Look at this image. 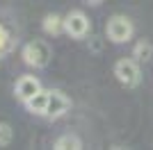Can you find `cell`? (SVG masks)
I'll use <instances>...</instances> for the list:
<instances>
[{
	"mask_svg": "<svg viewBox=\"0 0 153 150\" xmlns=\"http://www.w3.org/2000/svg\"><path fill=\"white\" fill-rule=\"evenodd\" d=\"M21 57L23 62L32 68H46L53 59V48L46 43L44 39H34V41H27L21 50Z\"/></svg>",
	"mask_w": 153,
	"mask_h": 150,
	"instance_id": "1",
	"label": "cell"
},
{
	"mask_svg": "<svg viewBox=\"0 0 153 150\" xmlns=\"http://www.w3.org/2000/svg\"><path fill=\"white\" fill-rule=\"evenodd\" d=\"M105 34L112 43H128L135 34V25L133 21L123 16V14H114L108 18V25H105Z\"/></svg>",
	"mask_w": 153,
	"mask_h": 150,
	"instance_id": "2",
	"label": "cell"
},
{
	"mask_svg": "<svg viewBox=\"0 0 153 150\" xmlns=\"http://www.w3.org/2000/svg\"><path fill=\"white\" fill-rule=\"evenodd\" d=\"M114 77L119 80V84H123L126 89H135L142 82V71L140 62L135 57H123L114 64Z\"/></svg>",
	"mask_w": 153,
	"mask_h": 150,
	"instance_id": "3",
	"label": "cell"
},
{
	"mask_svg": "<svg viewBox=\"0 0 153 150\" xmlns=\"http://www.w3.org/2000/svg\"><path fill=\"white\" fill-rule=\"evenodd\" d=\"M89 30H91V23H89V18H87L85 12H78L76 9V12L64 16V32L71 39H85L89 34Z\"/></svg>",
	"mask_w": 153,
	"mask_h": 150,
	"instance_id": "4",
	"label": "cell"
},
{
	"mask_svg": "<svg viewBox=\"0 0 153 150\" xmlns=\"http://www.w3.org/2000/svg\"><path fill=\"white\" fill-rule=\"evenodd\" d=\"M69 107H71V100L66 98V93L53 89L51 98H48V107H46V118H51V121L59 118V116H64V114L69 112Z\"/></svg>",
	"mask_w": 153,
	"mask_h": 150,
	"instance_id": "5",
	"label": "cell"
},
{
	"mask_svg": "<svg viewBox=\"0 0 153 150\" xmlns=\"http://www.w3.org/2000/svg\"><path fill=\"white\" fill-rule=\"evenodd\" d=\"M39 91H41V82L34 75H21L19 80H16V87H14V93H16V98L21 102H27Z\"/></svg>",
	"mask_w": 153,
	"mask_h": 150,
	"instance_id": "6",
	"label": "cell"
},
{
	"mask_svg": "<svg viewBox=\"0 0 153 150\" xmlns=\"http://www.w3.org/2000/svg\"><path fill=\"white\" fill-rule=\"evenodd\" d=\"M48 98H51V91H46V89H41L39 93H34L27 102H23L25 105V109L30 114H34V116H46V107H48Z\"/></svg>",
	"mask_w": 153,
	"mask_h": 150,
	"instance_id": "7",
	"label": "cell"
},
{
	"mask_svg": "<svg viewBox=\"0 0 153 150\" xmlns=\"http://www.w3.org/2000/svg\"><path fill=\"white\" fill-rule=\"evenodd\" d=\"M41 30L46 32V34H62L64 32V16H59V14H46L44 21H41Z\"/></svg>",
	"mask_w": 153,
	"mask_h": 150,
	"instance_id": "8",
	"label": "cell"
},
{
	"mask_svg": "<svg viewBox=\"0 0 153 150\" xmlns=\"http://www.w3.org/2000/svg\"><path fill=\"white\" fill-rule=\"evenodd\" d=\"M133 57H135L140 64L149 62V59L153 57V46H151V41H146V39L137 41V43L133 46Z\"/></svg>",
	"mask_w": 153,
	"mask_h": 150,
	"instance_id": "9",
	"label": "cell"
},
{
	"mask_svg": "<svg viewBox=\"0 0 153 150\" xmlns=\"http://www.w3.org/2000/svg\"><path fill=\"white\" fill-rule=\"evenodd\" d=\"M53 148L55 150H80L82 148V141H80L76 134H62V137L55 141Z\"/></svg>",
	"mask_w": 153,
	"mask_h": 150,
	"instance_id": "10",
	"label": "cell"
},
{
	"mask_svg": "<svg viewBox=\"0 0 153 150\" xmlns=\"http://www.w3.org/2000/svg\"><path fill=\"white\" fill-rule=\"evenodd\" d=\"M12 48H14V39L9 37V32L5 30V25L0 23V59H2Z\"/></svg>",
	"mask_w": 153,
	"mask_h": 150,
	"instance_id": "11",
	"label": "cell"
},
{
	"mask_svg": "<svg viewBox=\"0 0 153 150\" xmlns=\"http://www.w3.org/2000/svg\"><path fill=\"white\" fill-rule=\"evenodd\" d=\"M14 139V130L9 123H0V148H5V146L12 143Z\"/></svg>",
	"mask_w": 153,
	"mask_h": 150,
	"instance_id": "12",
	"label": "cell"
},
{
	"mask_svg": "<svg viewBox=\"0 0 153 150\" xmlns=\"http://www.w3.org/2000/svg\"><path fill=\"white\" fill-rule=\"evenodd\" d=\"M89 48L94 52H101V37H89Z\"/></svg>",
	"mask_w": 153,
	"mask_h": 150,
	"instance_id": "13",
	"label": "cell"
},
{
	"mask_svg": "<svg viewBox=\"0 0 153 150\" xmlns=\"http://www.w3.org/2000/svg\"><path fill=\"white\" fill-rule=\"evenodd\" d=\"M85 5H89V7H98V5H103V0H82Z\"/></svg>",
	"mask_w": 153,
	"mask_h": 150,
	"instance_id": "14",
	"label": "cell"
}]
</instances>
